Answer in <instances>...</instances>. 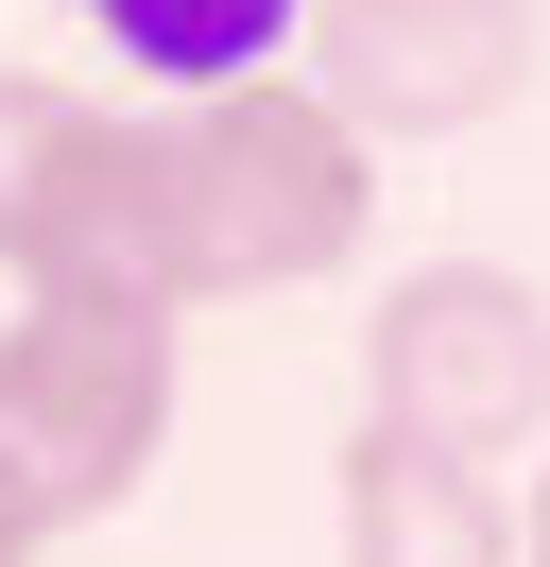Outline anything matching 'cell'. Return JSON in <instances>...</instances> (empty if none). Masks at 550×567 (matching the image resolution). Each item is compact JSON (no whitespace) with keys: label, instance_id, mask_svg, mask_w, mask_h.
<instances>
[{"label":"cell","instance_id":"cell-1","mask_svg":"<svg viewBox=\"0 0 550 567\" xmlns=\"http://www.w3.org/2000/svg\"><path fill=\"white\" fill-rule=\"evenodd\" d=\"M155 138H172V276H190V310H224V292H309V276H344L361 224H378V155L344 138L293 70L155 104Z\"/></svg>","mask_w":550,"mask_h":567},{"label":"cell","instance_id":"cell-2","mask_svg":"<svg viewBox=\"0 0 550 567\" xmlns=\"http://www.w3.org/2000/svg\"><path fill=\"white\" fill-rule=\"evenodd\" d=\"M172 310H103V292H18L0 310V464L34 482V516L86 533L172 464Z\"/></svg>","mask_w":550,"mask_h":567},{"label":"cell","instance_id":"cell-3","mask_svg":"<svg viewBox=\"0 0 550 567\" xmlns=\"http://www.w3.org/2000/svg\"><path fill=\"white\" fill-rule=\"evenodd\" d=\"M361 413L412 430V447H465V464L533 447L550 430V292L516 258H412V276H378Z\"/></svg>","mask_w":550,"mask_h":567},{"label":"cell","instance_id":"cell-4","mask_svg":"<svg viewBox=\"0 0 550 567\" xmlns=\"http://www.w3.org/2000/svg\"><path fill=\"white\" fill-rule=\"evenodd\" d=\"M533 70H550V0H309L293 18V86L361 155L481 138V121L533 104Z\"/></svg>","mask_w":550,"mask_h":567},{"label":"cell","instance_id":"cell-5","mask_svg":"<svg viewBox=\"0 0 550 567\" xmlns=\"http://www.w3.org/2000/svg\"><path fill=\"white\" fill-rule=\"evenodd\" d=\"M327 533H344V567H516L499 464L412 447V430H378V413H344V447H327Z\"/></svg>","mask_w":550,"mask_h":567},{"label":"cell","instance_id":"cell-6","mask_svg":"<svg viewBox=\"0 0 550 567\" xmlns=\"http://www.w3.org/2000/svg\"><path fill=\"white\" fill-rule=\"evenodd\" d=\"M69 18H86L155 104H206V86L293 70V18H309V0H69Z\"/></svg>","mask_w":550,"mask_h":567},{"label":"cell","instance_id":"cell-7","mask_svg":"<svg viewBox=\"0 0 550 567\" xmlns=\"http://www.w3.org/2000/svg\"><path fill=\"white\" fill-rule=\"evenodd\" d=\"M0 567H52V516H34V482L0 464Z\"/></svg>","mask_w":550,"mask_h":567},{"label":"cell","instance_id":"cell-8","mask_svg":"<svg viewBox=\"0 0 550 567\" xmlns=\"http://www.w3.org/2000/svg\"><path fill=\"white\" fill-rule=\"evenodd\" d=\"M516 567H550V464H533V516H516Z\"/></svg>","mask_w":550,"mask_h":567}]
</instances>
